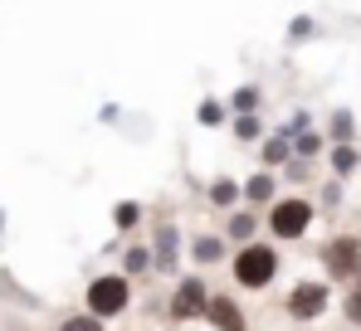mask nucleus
Segmentation results:
<instances>
[{"mask_svg":"<svg viewBox=\"0 0 361 331\" xmlns=\"http://www.w3.org/2000/svg\"><path fill=\"white\" fill-rule=\"evenodd\" d=\"M205 322H210L215 331H249V317H244V307L235 302V297H225V292H210Z\"/></svg>","mask_w":361,"mask_h":331,"instance_id":"nucleus-8","label":"nucleus"},{"mask_svg":"<svg viewBox=\"0 0 361 331\" xmlns=\"http://www.w3.org/2000/svg\"><path fill=\"white\" fill-rule=\"evenodd\" d=\"M342 312H347V322H352V327H361V277L352 282V292L342 297Z\"/></svg>","mask_w":361,"mask_h":331,"instance_id":"nucleus-23","label":"nucleus"},{"mask_svg":"<svg viewBox=\"0 0 361 331\" xmlns=\"http://www.w3.org/2000/svg\"><path fill=\"white\" fill-rule=\"evenodd\" d=\"M312 35H317V20H312V15H298V20L288 25V39H293V44H302V39H312Z\"/></svg>","mask_w":361,"mask_h":331,"instance_id":"nucleus-24","label":"nucleus"},{"mask_svg":"<svg viewBox=\"0 0 361 331\" xmlns=\"http://www.w3.org/2000/svg\"><path fill=\"white\" fill-rule=\"evenodd\" d=\"M83 307L93 312V317H122L127 307H132V277L127 273H98L88 282V292H83Z\"/></svg>","mask_w":361,"mask_h":331,"instance_id":"nucleus-3","label":"nucleus"},{"mask_svg":"<svg viewBox=\"0 0 361 331\" xmlns=\"http://www.w3.org/2000/svg\"><path fill=\"white\" fill-rule=\"evenodd\" d=\"M327 307H332V287H327V282H317V277L298 282V287L288 292V302H283V312H288L293 322H317Z\"/></svg>","mask_w":361,"mask_h":331,"instance_id":"nucleus-5","label":"nucleus"},{"mask_svg":"<svg viewBox=\"0 0 361 331\" xmlns=\"http://www.w3.org/2000/svg\"><path fill=\"white\" fill-rule=\"evenodd\" d=\"M259 215H254V205H249V210H240V205H235V210H230V220H225V239H230V244H249V239H254V234H259Z\"/></svg>","mask_w":361,"mask_h":331,"instance_id":"nucleus-12","label":"nucleus"},{"mask_svg":"<svg viewBox=\"0 0 361 331\" xmlns=\"http://www.w3.org/2000/svg\"><path fill=\"white\" fill-rule=\"evenodd\" d=\"M190 258H195L200 268L225 263V239H220V234H195V239H190Z\"/></svg>","mask_w":361,"mask_h":331,"instance_id":"nucleus-14","label":"nucleus"},{"mask_svg":"<svg viewBox=\"0 0 361 331\" xmlns=\"http://www.w3.org/2000/svg\"><path fill=\"white\" fill-rule=\"evenodd\" d=\"M327 142H357V117H352V108H337L327 117Z\"/></svg>","mask_w":361,"mask_h":331,"instance_id":"nucleus-15","label":"nucleus"},{"mask_svg":"<svg viewBox=\"0 0 361 331\" xmlns=\"http://www.w3.org/2000/svg\"><path fill=\"white\" fill-rule=\"evenodd\" d=\"M317 220V210H312V200H302V195H283V200H274L269 210H264V229L274 234V244H288V239H302L307 229Z\"/></svg>","mask_w":361,"mask_h":331,"instance_id":"nucleus-2","label":"nucleus"},{"mask_svg":"<svg viewBox=\"0 0 361 331\" xmlns=\"http://www.w3.org/2000/svg\"><path fill=\"white\" fill-rule=\"evenodd\" d=\"M244 200H249L254 210H269V205L279 200V180H274L269 166H259L254 175H244Z\"/></svg>","mask_w":361,"mask_h":331,"instance_id":"nucleus-9","label":"nucleus"},{"mask_svg":"<svg viewBox=\"0 0 361 331\" xmlns=\"http://www.w3.org/2000/svg\"><path fill=\"white\" fill-rule=\"evenodd\" d=\"M259 137H264L259 112H235V142H259Z\"/></svg>","mask_w":361,"mask_h":331,"instance_id":"nucleus-20","label":"nucleus"},{"mask_svg":"<svg viewBox=\"0 0 361 331\" xmlns=\"http://www.w3.org/2000/svg\"><path fill=\"white\" fill-rule=\"evenodd\" d=\"M307 127H312V117H307V112H293V117H288V122H283L279 132H288V137H298V132H307Z\"/></svg>","mask_w":361,"mask_h":331,"instance_id":"nucleus-25","label":"nucleus"},{"mask_svg":"<svg viewBox=\"0 0 361 331\" xmlns=\"http://www.w3.org/2000/svg\"><path fill=\"white\" fill-rule=\"evenodd\" d=\"M322 151H327V132H312V127H307V132L293 137V156H302V161H317Z\"/></svg>","mask_w":361,"mask_h":331,"instance_id":"nucleus-17","label":"nucleus"},{"mask_svg":"<svg viewBox=\"0 0 361 331\" xmlns=\"http://www.w3.org/2000/svg\"><path fill=\"white\" fill-rule=\"evenodd\" d=\"M152 258H157V273H166V277L180 268V229H176V220H161V224H157Z\"/></svg>","mask_w":361,"mask_h":331,"instance_id":"nucleus-7","label":"nucleus"},{"mask_svg":"<svg viewBox=\"0 0 361 331\" xmlns=\"http://www.w3.org/2000/svg\"><path fill=\"white\" fill-rule=\"evenodd\" d=\"M230 117V103H220V98H200V108H195V122L200 127H220Z\"/></svg>","mask_w":361,"mask_h":331,"instance_id":"nucleus-19","label":"nucleus"},{"mask_svg":"<svg viewBox=\"0 0 361 331\" xmlns=\"http://www.w3.org/2000/svg\"><path fill=\"white\" fill-rule=\"evenodd\" d=\"M337 200H342V185H337V180H332V185H322V205H337Z\"/></svg>","mask_w":361,"mask_h":331,"instance_id":"nucleus-26","label":"nucleus"},{"mask_svg":"<svg viewBox=\"0 0 361 331\" xmlns=\"http://www.w3.org/2000/svg\"><path fill=\"white\" fill-rule=\"evenodd\" d=\"M205 307H210V287H205V277L190 273L176 282V297H171V322H195V317H205Z\"/></svg>","mask_w":361,"mask_h":331,"instance_id":"nucleus-6","label":"nucleus"},{"mask_svg":"<svg viewBox=\"0 0 361 331\" xmlns=\"http://www.w3.org/2000/svg\"><path fill=\"white\" fill-rule=\"evenodd\" d=\"M317 258H322V268H327L332 282H357L361 277V239L357 234H332Z\"/></svg>","mask_w":361,"mask_h":331,"instance_id":"nucleus-4","label":"nucleus"},{"mask_svg":"<svg viewBox=\"0 0 361 331\" xmlns=\"http://www.w3.org/2000/svg\"><path fill=\"white\" fill-rule=\"evenodd\" d=\"M59 331H103V317H93V312L83 307V312L63 317V322H59Z\"/></svg>","mask_w":361,"mask_h":331,"instance_id":"nucleus-22","label":"nucleus"},{"mask_svg":"<svg viewBox=\"0 0 361 331\" xmlns=\"http://www.w3.org/2000/svg\"><path fill=\"white\" fill-rule=\"evenodd\" d=\"M327 166H332L337 180H347V175L361 166V146L357 142H332V146H327Z\"/></svg>","mask_w":361,"mask_h":331,"instance_id":"nucleus-13","label":"nucleus"},{"mask_svg":"<svg viewBox=\"0 0 361 331\" xmlns=\"http://www.w3.org/2000/svg\"><path fill=\"white\" fill-rule=\"evenodd\" d=\"M288 161H293V137H288V132H274V137H264V146H259V166H269V170H283Z\"/></svg>","mask_w":361,"mask_h":331,"instance_id":"nucleus-11","label":"nucleus"},{"mask_svg":"<svg viewBox=\"0 0 361 331\" xmlns=\"http://www.w3.org/2000/svg\"><path fill=\"white\" fill-rule=\"evenodd\" d=\"M225 103H230V112H259L264 108V88H259V83H240Z\"/></svg>","mask_w":361,"mask_h":331,"instance_id":"nucleus-16","label":"nucleus"},{"mask_svg":"<svg viewBox=\"0 0 361 331\" xmlns=\"http://www.w3.org/2000/svg\"><path fill=\"white\" fill-rule=\"evenodd\" d=\"M113 224H118L122 234L137 229V224H142V205H137V200H118V205H113Z\"/></svg>","mask_w":361,"mask_h":331,"instance_id":"nucleus-21","label":"nucleus"},{"mask_svg":"<svg viewBox=\"0 0 361 331\" xmlns=\"http://www.w3.org/2000/svg\"><path fill=\"white\" fill-rule=\"evenodd\" d=\"M157 268V258H152V249H142V244H132L127 254H122V273L127 277H142V273H152Z\"/></svg>","mask_w":361,"mask_h":331,"instance_id":"nucleus-18","label":"nucleus"},{"mask_svg":"<svg viewBox=\"0 0 361 331\" xmlns=\"http://www.w3.org/2000/svg\"><path fill=\"white\" fill-rule=\"evenodd\" d=\"M279 244H264V239H249V244H240V254L230 258V273H235V282L240 287H249V292H264L274 277H279Z\"/></svg>","mask_w":361,"mask_h":331,"instance_id":"nucleus-1","label":"nucleus"},{"mask_svg":"<svg viewBox=\"0 0 361 331\" xmlns=\"http://www.w3.org/2000/svg\"><path fill=\"white\" fill-rule=\"evenodd\" d=\"M205 200L215 205V210H235L244 200V180H235V175H215L210 185H205Z\"/></svg>","mask_w":361,"mask_h":331,"instance_id":"nucleus-10","label":"nucleus"}]
</instances>
